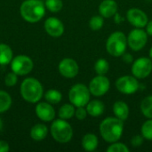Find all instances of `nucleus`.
I'll return each instance as SVG.
<instances>
[{
    "instance_id": "1",
    "label": "nucleus",
    "mask_w": 152,
    "mask_h": 152,
    "mask_svg": "<svg viewBox=\"0 0 152 152\" xmlns=\"http://www.w3.org/2000/svg\"><path fill=\"white\" fill-rule=\"evenodd\" d=\"M99 130L105 142L109 143L118 142L124 131V121L116 117L107 118L101 122Z\"/></svg>"
},
{
    "instance_id": "2",
    "label": "nucleus",
    "mask_w": 152,
    "mask_h": 152,
    "mask_svg": "<svg viewBox=\"0 0 152 152\" xmlns=\"http://www.w3.org/2000/svg\"><path fill=\"white\" fill-rule=\"evenodd\" d=\"M20 13L29 23L38 22L45 14V3L41 0H25L20 4Z\"/></svg>"
},
{
    "instance_id": "3",
    "label": "nucleus",
    "mask_w": 152,
    "mask_h": 152,
    "mask_svg": "<svg viewBox=\"0 0 152 152\" xmlns=\"http://www.w3.org/2000/svg\"><path fill=\"white\" fill-rule=\"evenodd\" d=\"M20 92L23 100L29 103H37L44 95L42 84L34 77L25 78L20 84Z\"/></svg>"
},
{
    "instance_id": "4",
    "label": "nucleus",
    "mask_w": 152,
    "mask_h": 152,
    "mask_svg": "<svg viewBox=\"0 0 152 152\" xmlns=\"http://www.w3.org/2000/svg\"><path fill=\"white\" fill-rule=\"evenodd\" d=\"M52 137L60 143H67L73 137L72 126L65 119L58 118L53 122L50 127Z\"/></svg>"
},
{
    "instance_id": "5",
    "label": "nucleus",
    "mask_w": 152,
    "mask_h": 152,
    "mask_svg": "<svg viewBox=\"0 0 152 152\" xmlns=\"http://www.w3.org/2000/svg\"><path fill=\"white\" fill-rule=\"evenodd\" d=\"M127 47V37L121 31L113 32L107 39L106 50L109 54L114 57L122 56Z\"/></svg>"
},
{
    "instance_id": "6",
    "label": "nucleus",
    "mask_w": 152,
    "mask_h": 152,
    "mask_svg": "<svg viewBox=\"0 0 152 152\" xmlns=\"http://www.w3.org/2000/svg\"><path fill=\"white\" fill-rule=\"evenodd\" d=\"M90 90L84 84L74 85L69 92V100L75 107H86L90 102Z\"/></svg>"
},
{
    "instance_id": "7",
    "label": "nucleus",
    "mask_w": 152,
    "mask_h": 152,
    "mask_svg": "<svg viewBox=\"0 0 152 152\" xmlns=\"http://www.w3.org/2000/svg\"><path fill=\"white\" fill-rule=\"evenodd\" d=\"M10 64L11 70L16 73L18 76H26L29 74L34 68V62L32 59L23 54L13 57Z\"/></svg>"
},
{
    "instance_id": "8",
    "label": "nucleus",
    "mask_w": 152,
    "mask_h": 152,
    "mask_svg": "<svg viewBox=\"0 0 152 152\" xmlns=\"http://www.w3.org/2000/svg\"><path fill=\"white\" fill-rule=\"evenodd\" d=\"M148 42V34L140 28L133 29L127 37V45L133 51L142 50Z\"/></svg>"
},
{
    "instance_id": "9",
    "label": "nucleus",
    "mask_w": 152,
    "mask_h": 152,
    "mask_svg": "<svg viewBox=\"0 0 152 152\" xmlns=\"http://www.w3.org/2000/svg\"><path fill=\"white\" fill-rule=\"evenodd\" d=\"M110 83L105 75H97L89 83V90L92 95L102 97L110 90Z\"/></svg>"
},
{
    "instance_id": "10",
    "label": "nucleus",
    "mask_w": 152,
    "mask_h": 152,
    "mask_svg": "<svg viewBox=\"0 0 152 152\" xmlns=\"http://www.w3.org/2000/svg\"><path fill=\"white\" fill-rule=\"evenodd\" d=\"M152 71V61L151 58L141 57L133 62L132 73L138 79H143L151 75Z\"/></svg>"
},
{
    "instance_id": "11",
    "label": "nucleus",
    "mask_w": 152,
    "mask_h": 152,
    "mask_svg": "<svg viewBox=\"0 0 152 152\" xmlns=\"http://www.w3.org/2000/svg\"><path fill=\"white\" fill-rule=\"evenodd\" d=\"M116 87L124 94H133L138 91L140 84L134 76H123L116 81Z\"/></svg>"
},
{
    "instance_id": "12",
    "label": "nucleus",
    "mask_w": 152,
    "mask_h": 152,
    "mask_svg": "<svg viewBox=\"0 0 152 152\" xmlns=\"http://www.w3.org/2000/svg\"><path fill=\"white\" fill-rule=\"evenodd\" d=\"M60 74L66 78H73L77 77L79 71V67L77 62L72 58L62 59L58 66Z\"/></svg>"
},
{
    "instance_id": "13",
    "label": "nucleus",
    "mask_w": 152,
    "mask_h": 152,
    "mask_svg": "<svg viewBox=\"0 0 152 152\" xmlns=\"http://www.w3.org/2000/svg\"><path fill=\"white\" fill-rule=\"evenodd\" d=\"M126 19L131 25L135 28H142L146 27L149 20L147 14L141 9L134 7L127 11L126 12Z\"/></svg>"
},
{
    "instance_id": "14",
    "label": "nucleus",
    "mask_w": 152,
    "mask_h": 152,
    "mask_svg": "<svg viewBox=\"0 0 152 152\" xmlns=\"http://www.w3.org/2000/svg\"><path fill=\"white\" fill-rule=\"evenodd\" d=\"M44 27L45 32L53 37H59L64 33V25L62 21L55 17L47 18Z\"/></svg>"
},
{
    "instance_id": "15",
    "label": "nucleus",
    "mask_w": 152,
    "mask_h": 152,
    "mask_svg": "<svg viewBox=\"0 0 152 152\" xmlns=\"http://www.w3.org/2000/svg\"><path fill=\"white\" fill-rule=\"evenodd\" d=\"M35 112L37 117L44 121V122H50L54 119L55 118V110L51 103L49 102H37L36 105Z\"/></svg>"
},
{
    "instance_id": "16",
    "label": "nucleus",
    "mask_w": 152,
    "mask_h": 152,
    "mask_svg": "<svg viewBox=\"0 0 152 152\" xmlns=\"http://www.w3.org/2000/svg\"><path fill=\"white\" fill-rule=\"evenodd\" d=\"M118 4L114 0H103L99 5V12L103 18L113 17L118 12Z\"/></svg>"
},
{
    "instance_id": "17",
    "label": "nucleus",
    "mask_w": 152,
    "mask_h": 152,
    "mask_svg": "<svg viewBox=\"0 0 152 152\" xmlns=\"http://www.w3.org/2000/svg\"><path fill=\"white\" fill-rule=\"evenodd\" d=\"M86 109L87 110L88 115H90L93 118H98L103 114L105 105L100 100H93L86 104Z\"/></svg>"
},
{
    "instance_id": "18",
    "label": "nucleus",
    "mask_w": 152,
    "mask_h": 152,
    "mask_svg": "<svg viewBox=\"0 0 152 152\" xmlns=\"http://www.w3.org/2000/svg\"><path fill=\"white\" fill-rule=\"evenodd\" d=\"M129 107L123 101H118L113 105V113L116 118L125 121L129 116Z\"/></svg>"
},
{
    "instance_id": "19",
    "label": "nucleus",
    "mask_w": 152,
    "mask_h": 152,
    "mask_svg": "<svg viewBox=\"0 0 152 152\" xmlns=\"http://www.w3.org/2000/svg\"><path fill=\"white\" fill-rule=\"evenodd\" d=\"M48 134V127L45 124H37L30 130V137L37 142L43 141Z\"/></svg>"
},
{
    "instance_id": "20",
    "label": "nucleus",
    "mask_w": 152,
    "mask_h": 152,
    "mask_svg": "<svg viewBox=\"0 0 152 152\" xmlns=\"http://www.w3.org/2000/svg\"><path fill=\"white\" fill-rule=\"evenodd\" d=\"M82 147L86 151H94L99 144L98 137L94 134H86L82 139Z\"/></svg>"
},
{
    "instance_id": "21",
    "label": "nucleus",
    "mask_w": 152,
    "mask_h": 152,
    "mask_svg": "<svg viewBox=\"0 0 152 152\" xmlns=\"http://www.w3.org/2000/svg\"><path fill=\"white\" fill-rule=\"evenodd\" d=\"M13 58L12 48L4 43H0V65H7L11 63Z\"/></svg>"
},
{
    "instance_id": "22",
    "label": "nucleus",
    "mask_w": 152,
    "mask_h": 152,
    "mask_svg": "<svg viewBox=\"0 0 152 152\" xmlns=\"http://www.w3.org/2000/svg\"><path fill=\"white\" fill-rule=\"evenodd\" d=\"M75 110H76L75 106L72 103H65L60 108L58 116L61 119L68 120L75 116Z\"/></svg>"
},
{
    "instance_id": "23",
    "label": "nucleus",
    "mask_w": 152,
    "mask_h": 152,
    "mask_svg": "<svg viewBox=\"0 0 152 152\" xmlns=\"http://www.w3.org/2000/svg\"><path fill=\"white\" fill-rule=\"evenodd\" d=\"M12 103L11 95L3 90H0V114L7 111Z\"/></svg>"
},
{
    "instance_id": "24",
    "label": "nucleus",
    "mask_w": 152,
    "mask_h": 152,
    "mask_svg": "<svg viewBox=\"0 0 152 152\" xmlns=\"http://www.w3.org/2000/svg\"><path fill=\"white\" fill-rule=\"evenodd\" d=\"M45 99L51 104H58L62 100V94L56 89H50L45 94Z\"/></svg>"
},
{
    "instance_id": "25",
    "label": "nucleus",
    "mask_w": 152,
    "mask_h": 152,
    "mask_svg": "<svg viewBox=\"0 0 152 152\" xmlns=\"http://www.w3.org/2000/svg\"><path fill=\"white\" fill-rule=\"evenodd\" d=\"M141 110L147 118H152V95H149L142 100Z\"/></svg>"
},
{
    "instance_id": "26",
    "label": "nucleus",
    "mask_w": 152,
    "mask_h": 152,
    "mask_svg": "<svg viewBox=\"0 0 152 152\" xmlns=\"http://www.w3.org/2000/svg\"><path fill=\"white\" fill-rule=\"evenodd\" d=\"M110 69V63L107 60L102 58L97 60V61L94 63V70L97 73V75H105L108 73Z\"/></svg>"
},
{
    "instance_id": "27",
    "label": "nucleus",
    "mask_w": 152,
    "mask_h": 152,
    "mask_svg": "<svg viewBox=\"0 0 152 152\" xmlns=\"http://www.w3.org/2000/svg\"><path fill=\"white\" fill-rule=\"evenodd\" d=\"M45 8L52 12H59L63 7L62 0H45Z\"/></svg>"
},
{
    "instance_id": "28",
    "label": "nucleus",
    "mask_w": 152,
    "mask_h": 152,
    "mask_svg": "<svg viewBox=\"0 0 152 152\" xmlns=\"http://www.w3.org/2000/svg\"><path fill=\"white\" fill-rule=\"evenodd\" d=\"M141 132L145 140L152 141V118H149L143 123L141 128Z\"/></svg>"
},
{
    "instance_id": "29",
    "label": "nucleus",
    "mask_w": 152,
    "mask_h": 152,
    "mask_svg": "<svg viewBox=\"0 0 152 152\" xmlns=\"http://www.w3.org/2000/svg\"><path fill=\"white\" fill-rule=\"evenodd\" d=\"M104 20L102 15H94L89 20V27L92 30L97 31L103 27Z\"/></svg>"
},
{
    "instance_id": "30",
    "label": "nucleus",
    "mask_w": 152,
    "mask_h": 152,
    "mask_svg": "<svg viewBox=\"0 0 152 152\" xmlns=\"http://www.w3.org/2000/svg\"><path fill=\"white\" fill-rule=\"evenodd\" d=\"M129 149L128 147L122 142H112L111 145H110L107 148V152H128Z\"/></svg>"
},
{
    "instance_id": "31",
    "label": "nucleus",
    "mask_w": 152,
    "mask_h": 152,
    "mask_svg": "<svg viewBox=\"0 0 152 152\" xmlns=\"http://www.w3.org/2000/svg\"><path fill=\"white\" fill-rule=\"evenodd\" d=\"M18 82V75L13 71L8 72L4 77V85L8 87L14 86Z\"/></svg>"
},
{
    "instance_id": "32",
    "label": "nucleus",
    "mask_w": 152,
    "mask_h": 152,
    "mask_svg": "<svg viewBox=\"0 0 152 152\" xmlns=\"http://www.w3.org/2000/svg\"><path fill=\"white\" fill-rule=\"evenodd\" d=\"M87 110L85 107H77L75 110V117L78 120H84L87 116Z\"/></svg>"
},
{
    "instance_id": "33",
    "label": "nucleus",
    "mask_w": 152,
    "mask_h": 152,
    "mask_svg": "<svg viewBox=\"0 0 152 152\" xmlns=\"http://www.w3.org/2000/svg\"><path fill=\"white\" fill-rule=\"evenodd\" d=\"M143 141H144L143 136L137 134V135H134V136L132 137V139H131V144H132L133 147L137 148V147H140V146L142 145Z\"/></svg>"
},
{
    "instance_id": "34",
    "label": "nucleus",
    "mask_w": 152,
    "mask_h": 152,
    "mask_svg": "<svg viewBox=\"0 0 152 152\" xmlns=\"http://www.w3.org/2000/svg\"><path fill=\"white\" fill-rule=\"evenodd\" d=\"M122 60L126 63H132V62H134V57H133V55L131 53H123Z\"/></svg>"
},
{
    "instance_id": "35",
    "label": "nucleus",
    "mask_w": 152,
    "mask_h": 152,
    "mask_svg": "<svg viewBox=\"0 0 152 152\" xmlns=\"http://www.w3.org/2000/svg\"><path fill=\"white\" fill-rule=\"evenodd\" d=\"M10 151V146L8 142L4 141H0V152H8Z\"/></svg>"
},
{
    "instance_id": "36",
    "label": "nucleus",
    "mask_w": 152,
    "mask_h": 152,
    "mask_svg": "<svg viewBox=\"0 0 152 152\" xmlns=\"http://www.w3.org/2000/svg\"><path fill=\"white\" fill-rule=\"evenodd\" d=\"M113 17H114V21H115L117 24H120L122 21H124V18H123L118 12H117Z\"/></svg>"
},
{
    "instance_id": "37",
    "label": "nucleus",
    "mask_w": 152,
    "mask_h": 152,
    "mask_svg": "<svg viewBox=\"0 0 152 152\" xmlns=\"http://www.w3.org/2000/svg\"><path fill=\"white\" fill-rule=\"evenodd\" d=\"M146 32H147L148 35L152 36V20L148 21V23L146 25Z\"/></svg>"
},
{
    "instance_id": "38",
    "label": "nucleus",
    "mask_w": 152,
    "mask_h": 152,
    "mask_svg": "<svg viewBox=\"0 0 152 152\" xmlns=\"http://www.w3.org/2000/svg\"><path fill=\"white\" fill-rule=\"evenodd\" d=\"M3 128H4V123H3V120H2V118H0V133L3 131Z\"/></svg>"
},
{
    "instance_id": "39",
    "label": "nucleus",
    "mask_w": 152,
    "mask_h": 152,
    "mask_svg": "<svg viewBox=\"0 0 152 152\" xmlns=\"http://www.w3.org/2000/svg\"><path fill=\"white\" fill-rule=\"evenodd\" d=\"M149 54H150V58L152 60V46L151 47V49H150V53H149Z\"/></svg>"
}]
</instances>
